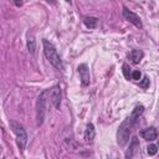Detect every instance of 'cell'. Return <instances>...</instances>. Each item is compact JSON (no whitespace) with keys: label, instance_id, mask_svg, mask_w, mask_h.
I'll list each match as a JSON object with an SVG mask.
<instances>
[{"label":"cell","instance_id":"6da1fadb","mask_svg":"<svg viewBox=\"0 0 159 159\" xmlns=\"http://www.w3.org/2000/svg\"><path fill=\"white\" fill-rule=\"evenodd\" d=\"M143 112H144V107L143 106H140V104L135 106L134 109L132 111L130 116L127 117L122 122V124L118 127V130H117V143L119 144V147H124L129 142V134L132 132V128L138 122V119L143 114Z\"/></svg>","mask_w":159,"mask_h":159},{"label":"cell","instance_id":"7a4b0ae2","mask_svg":"<svg viewBox=\"0 0 159 159\" xmlns=\"http://www.w3.org/2000/svg\"><path fill=\"white\" fill-rule=\"evenodd\" d=\"M42 45H43V53H45L47 61H48L56 70L62 71V70H63V62H62V60H61V57H60V55H58L56 47H55L48 40H46V39L42 40Z\"/></svg>","mask_w":159,"mask_h":159},{"label":"cell","instance_id":"3957f363","mask_svg":"<svg viewBox=\"0 0 159 159\" xmlns=\"http://www.w3.org/2000/svg\"><path fill=\"white\" fill-rule=\"evenodd\" d=\"M10 127H11L14 134L16 135V144H17L19 149L21 152H24L26 143H27V133H26L24 125L17 120H10Z\"/></svg>","mask_w":159,"mask_h":159},{"label":"cell","instance_id":"277c9868","mask_svg":"<svg viewBox=\"0 0 159 159\" xmlns=\"http://www.w3.org/2000/svg\"><path fill=\"white\" fill-rule=\"evenodd\" d=\"M46 99H47V89H43L36 99V124L37 127L42 125L46 116Z\"/></svg>","mask_w":159,"mask_h":159},{"label":"cell","instance_id":"5b68a950","mask_svg":"<svg viewBox=\"0 0 159 159\" xmlns=\"http://www.w3.org/2000/svg\"><path fill=\"white\" fill-rule=\"evenodd\" d=\"M47 96L50 97L51 99V103L53 104V107L56 109L60 108V104H61V98H62V92H61V87L58 84L53 86L52 88L47 89Z\"/></svg>","mask_w":159,"mask_h":159},{"label":"cell","instance_id":"8992f818","mask_svg":"<svg viewBox=\"0 0 159 159\" xmlns=\"http://www.w3.org/2000/svg\"><path fill=\"white\" fill-rule=\"evenodd\" d=\"M123 16H124V19L127 21H129L130 24H133L135 27H138V29H142L143 27V24H142L140 17L135 12L130 11L128 7H123Z\"/></svg>","mask_w":159,"mask_h":159},{"label":"cell","instance_id":"52a82bcc","mask_svg":"<svg viewBox=\"0 0 159 159\" xmlns=\"http://www.w3.org/2000/svg\"><path fill=\"white\" fill-rule=\"evenodd\" d=\"M77 71L80 73V80H81V83L83 87H87L91 82V76H89V70H88V66L86 63H81L78 65L77 67Z\"/></svg>","mask_w":159,"mask_h":159},{"label":"cell","instance_id":"ba28073f","mask_svg":"<svg viewBox=\"0 0 159 159\" xmlns=\"http://www.w3.org/2000/svg\"><path fill=\"white\" fill-rule=\"evenodd\" d=\"M139 134H140V137H142L143 139L149 140V142L155 140V139H157V137H158V132H157L155 127H149V128H145V129L140 130V133H139Z\"/></svg>","mask_w":159,"mask_h":159},{"label":"cell","instance_id":"9c48e42d","mask_svg":"<svg viewBox=\"0 0 159 159\" xmlns=\"http://www.w3.org/2000/svg\"><path fill=\"white\" fill-rule=\"evenodd\" d=\"M138 149H139V140H138L137 137H133L132 140H130V143H129V148H128V150H127V153H125V158H127V159L133 158V157L137 154Z\"/></svg>","mask_w":159,"mask_h":159},{"label":"cell","instance_id":"30bf717a","mask_svg":"<svg viewBox=\"0 0 159 159\" xmlns=\"http://www.w3.org/2000/svg\"><path fill=\"white\" fill-rule=\"evenodd\" d=\"M94 137H96V129H94V125H93L92 123H88L87 127H86V130H84V142L91 144V143H93Z\"/></svg>","mask_w":159,"mask_h":159},{"label":"cell","instance_id":"8fae6325","mask_svg":"<svg viewBox=\"0 0 159 159\" xmlns=\"http://www.w3.org/2000/svg\"><path fill=\"white\" fill-rule=\"evenodd\" d=\"M144 57V53H143V51L142 50H132L129 53H128V58H129V61L132 62V63H134V65H138L140 61H142V58Z\"/></svg>","mask_w":159,"mask_h":159},{"label":"cell","instance_id":"7c38bea8","mask_svg":"<svg viewBox=\"0 0 159 159\" xmlns=\"http://www.w3.org/2000/svg\"><path fill=\"white\" fill-rule=\"evenodd\" d=\"M26 46H27V50L31 55L35 53L36 51V40H35V36L32 34H27V41H26Z\"/></svg>","mask_w":159,"mask_h":159},{"label":"cell","instance_id":"4fadbf2b","mask_svg":"<svg viewBox=\"0 0 159 159\" xmlns=\"http://www.w3.org/2000/svg\"><path fill=\"white\" fill-rule=\"evenodd\" d=\"M83 24L88 29H94L98 24V19L93 17V16H86V17H83Z\"/></svg>","mask_w":159,"mask_h":159},{"label":"cell","instance_id":"5bb4252c","mask_svg":"<svg viewBox=\"0 0 159 159\" xmlns=\"http://www.w3.org/2000/svg\"><path fill=\"white\" fill-rule=\"evenodd\" d=\"M157 152H158V147H157L155 144H149V145L147 147V153H148L149 155H155Z\"/></svg>","mask_w":159,"mask_h":159},{"label":"cell","instance_id":"9a60e30c","mask_svg":"<svg viewBox=\"0 0 159 159\" xmlns=\"http://www.w3.org/2000/svg\"><path fill=\"white\" fill-rule=\"evenodd\" d=\"M122 68H123V75H124V77H125L127 80H130V73H132V71H130V67H129L127 63H124Z\"/></svg>","mask_w":159,"mask_h":159},{"label":"cell","instance_id":"2e32d148","mask_svg":"<svg viewBox=\"0 0 159 159\" xmlns=\"http://www.w3.org/2000/svg\"><path fill=\"white\" fill-rule=\"evenodd\" d=\"M142 78V72L139 70H134L132 71L130 73V80H134V81H139Z\"/></svg>","mask_w":159,"mask_h":159},{"label":"cell","instance_id":"e0dca14e","mask_svg":"<svg viewBox=\"0 0 159 159\" xmlns=\"http://www.w3.org/2000/svg\"><path fill=\"white\" fill-rule=\"evenodd\" d=\"M149 83H150V82H149V78H148L147 76H144L143 80H139V87H142V88H144V89L149 87Z\"/></svg>","mask_w":159,"mask_h":159},{"label":"cell","instance_id":"ac0fdd59","mask_svg":"<svg viewBox=\"0 0 159 159\" xmlns=\"http://www.w3.org/2000/svg\"><path fill=\"white\" fill-rule=\"evenodd\" d=\"M12 1H14L15 6H17V7H20L22 5V0H12Z\"/></svg>","mask_w":159,"mask_h":159},{"label":"cell","instance_id":"d6986e66","mask_svg":"<svg viewBox=\"0 0 159 159\" xmlns=\"http://www.w3.org/2000/svg\"><path fill=\"white\" fill-rule=\"evenodd\" d=\"M46 2H48V4H51V5H56L57 4V1L56 0H45Z\"/></svg>","mask_w":159,"mask_h":159}]
</instances>
